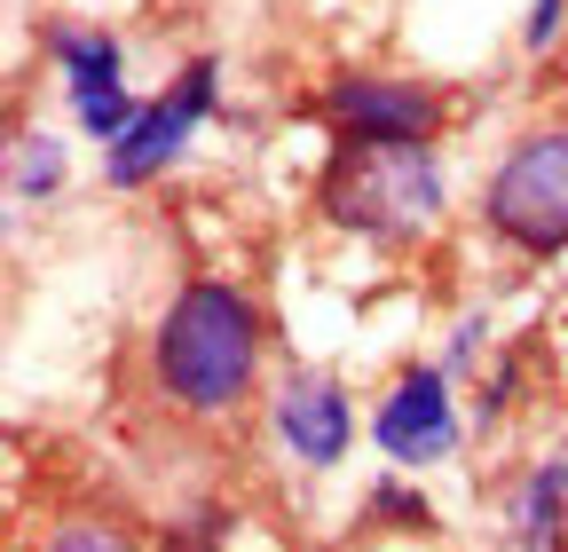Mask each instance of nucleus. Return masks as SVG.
<instances>
[{
	"label": "nucleus",
	"instance_id": "12",
	"mask_svg": "<svg viewBox=\"0 0 568 552\" xmlns=\"http://www.w3.org/2000/svg\"><path fill=\"white\" fill-rule=\"evenodd\" d=\"M560 32V0H537V17H529V48H545Z\"/></svg>",
	"mask_w": 568,
	"mask_h": 552
},
{
	"label": "nucleus",
	"instance_id": "10",
	"mask_svg": "<svg viewBox=\"0 0 568 552\" xmlns=\"http://www.w3.org/2000/svg\"><path fill=\"white\" fill-rule=\"evenodd\" d=\"M55 182H63V143L24 134V143H17V197H48Z\"/></svg>",
	"mask_w": 568,
	"mask_h": 552
},
{
	"label": "nucleus",
	"instance_id": "1",
	"mask_svg": "<svg viewBox=\"0 0 568 552\" xmlns=\"http://www.w3.org/2000/svg\"><path fill=\"white\" fill-rule=\"evenodd\" d=\"M151 364H159V387L166 402L197 410H237L253 371H261V316L245 293L230 285H190L174 293V308L159 316V339H151Z\"/></svg>",
	"mask_w": 568,
	"mask_h": 552
},
{
	"label": "nucleus",
	"instance_id": "4",
	"mask_svg": "<svg viewBox=\"0 0 568 552\" xmlns=\"http://www.w3.org/2000/svg\"><path fill=\"white\" fill-rule=\"evenodd\" d=\"M213 111V63H190V72L159 95V103H142V119L111 143V159H103V174L119 182V190H134V182H151V174H166L174 159H182V143L197 134V119Z\"/></svg>",
	"mask_w": 568,
	"mask_h": 552
},
{
	"label": "nucleus",
	"instance_id": "7",
	"mask_svg": "<svg viewBox=\"0 0 568 552\" xmlns=\"http://www.w3.org/2000/svg\"><path fill=\"white\" fill-rule=\"evenodd\" d=\"M324 111L339 119V134H426L435 126L426 88H403V80H339L324 95Z\"/></svg>",
	"mask_w": 568,
	"mask_h": 552
},
{
	"label": "nucleus",
	"instance_id": "6",
	"mask_svg": "<svg viewBox=\"0 0 568 552\" xmlns=\"http://www.w3.org/2000/svg\"><path fill=\"white\" fill-rule=\"evenodd\" d=\"M276 435L293 442V458H308V466H339L347 458V435H355V410H347V395L332 387V379H284L276 387Z\"/></svg>",
	"mask_w": 568,
	"mask_h": 552
},
{
	"label": "nucleus",
	"instance_id": "5",
	"mask_svg": "<svg viewBox=\"0 0 568 552\" xmlns=\"http://www.w3.org/2000/svg\"><path fill=\"white\" fill-rule=\"evenodd\" d=\"M372 435H379V450H387L395 466H435V458H450V450H458V410H450L443 371H403L395 395L379 402Z\"/></svg>",
	"mask_w": 568,
	"mask_h": 552
},
{
	"label": "nucleus",
	"instance_id": "3",
	"mask_svg": "<svg viewBox=\"0 0 568 552\" xmlns=\"http://www.w3.org/2000/svg\"><path fill=\"white\" fill-rule=\"evenodd\" d=\"M489 229L521 253H568V134H529L506 151L481 197Z\"/></svg>",
	"mask_w": 568,
	"mask_h": 552
},
{
	"label": "nucleus",
	"instance_id": "8",
	"mask_svg": "<svg viewBox=\"0 0 568 552\" xmlns=\"http://www.w3.org/2000/svg\"><path fill=\"white\" fill-rule=\"evenodd\" d=\"M48 48H55V63H63V88H71V103H95V95H111L119 88V40L111 32H48Z\"/></svg>",
	"mask_w": 568,
	"mask_h": 552
},
{
	"label": "nucleus",
	"instance_id": "11",
	"mask_svg": "<svg viewBox=\"0 0 568 552\" xmlns=\"http://www.w3.org/2000/svg\"><path fill=\"white\" fill-rule=\"evenodd\" d=\"M142 119V103L126 95V88H111V95H95V103H80V126L95 134V143H119V134Z\"/></svg>",
	"mask_w": 568,
	"mask_h": 552
},
{
	"label": "nucleus",
	"instance_id": "2",
	"mask_svg": "<svg viewBox=\"0 0 568 552\" xmlns=\"http://www.w3.org/2000/svg\"><path fill=\"white\" fill-rule=\"evenodd\" d=\"M324 214L355 237H418L443 222V166L418 134H347L324 166Z\"/></svg>",
	"mask_w": 568,
	"mask_h": 552
},
{
	"label": "nucleus",
	"instance_id": "9",
	"mask_svg": "<svg viewBox=\"0 0 568 552\" xmlns=\"http://www.w3.org/2000/svg\"><path fill=\"white\" fill-rule=\"evenodd\" d=\"M560 513H568V466H545V473H529V490L514 505V536L521 544H552L560 536Z\"/></svg>",
	"mask_w": 568,
	"mask_h": 552
}]
</instances>
